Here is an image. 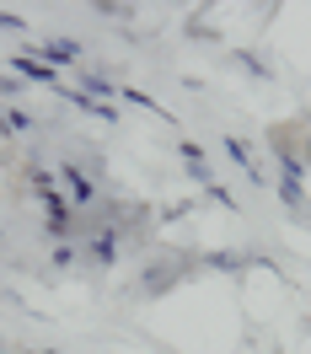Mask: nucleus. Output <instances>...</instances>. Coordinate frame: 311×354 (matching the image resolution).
I'll return each mask as SVG.
<instances>
[{"label": "nucleus", "mask_w": 311, "mask_h": 354, "mask_svg": "<svg viewBox=\"0 0 311 354\" xmlns=\"http://www.w3.org/2000/svg\"><path fill=\"white\" fill-rule=\"evenodd\" d=\"M11 65L22 70L27 81H48V86H54V81H59V70H54V65H38V59H32V54H17V59H11Z\"/></svg>", "instance_id": "obj_1"}, {"label": "nucleus", "mask_w": 311, "mask_h": 354, "mask_svg": "<svg viewBox=\"0 0 311 354\" xmlns=\"http://www.w3.org/2000/svg\"><path fill=\"white\" fill-rule=\"evenodd\" d=\"M65 177H70V188H75V204H91L97 194H91V177L75 167V161H65Z\"/></svg>", "instance_id": "obj_2"}, {"label": "nucleus", "mask_w": 311, "mask_h": 354, "mask_svg": "<svg viewBox=\"0 0 311 354\" xmlns=\"http://www.w3.org/2000/svg\"><path fill=\"white\" fill-rule=\"evenodd\" d=\"M225 151H231V156H236V161H242V167H247V172H258V167H252V151H247V145H242V140H225Z\"/></svg>", "instance_id": "obj_3"}, {"label": "nucleus", "mask_w": 311, "mask_h": 354, "mask_svg": "<svg viewBox=\"0 0 311 354\" xmlns=\"http://www.w3.org/2000/svg\"><path fill=\"white\" fill-rule=\"evenodd\" d=\"M44 54H54V59H75L81 48H75V44H44Z\"/></svg>", "instance_id": "obj_4"}, {"label": "nucleus", "mask_w": 311, "mask_h": 354, "mask_svg": "<svg viewBox=\"0 0 311 354\" xmlns=\"http://www.w3.org/2000/svg\"><path fill=\"white\" fill-rule=\"evenodd\" d=\"M0 27H6V32H22V17H11V11H0Z\"/></svg>", "instance_id": "obj_5"}]
</instances>
